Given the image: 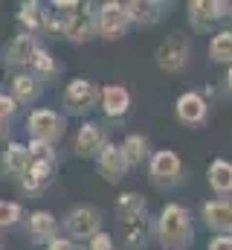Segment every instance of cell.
Instances as JSON below:
<instances>
[{
    "label": "cell",
    "mask_w": 232,
    "mask_h": 250,
    "mask_svg": "<svg viewBox=\"0 0 232 250\" xmlns=\"http://www.w3.org/2000/svg\"><path fill=\"white\" fill-rule=\"evenodd\" d=\"M154 236L163 250H189L194 242L192 212L183 204H166L160 209V218L154 221Z\"/></svg>",
    "instance_id": "1"
},
{
    "label": "cell",
    "mask_w": 232,
    "mask_h": 250,
    "mask_svg": "<svg viewBox=\"0 0 232 250\" xmlns=\"http://www.w3.org/2000/svg\"><path fill=\"white\" fill-rule=\"evenodd\" d=\"M148 175H151V184L154 187L172 189L183 181V160L174 154L172 148H160L148 160Z\"/></svg>",
    "instance_id": "2"
},
{
    "label": "cell",
    "mask_w": 232,
    "mask_h": 250,
    "mask_svg": "<svg viewBox=\"0 0 232 250\" xmlns=\"http://www.w3.org/2000/svg\"><path fill=\"white\" fill-rule=\"evenodd\" d=\"M99 32V9L93 3H81L73 15L64 18V35L73 44H87Z\"/></svg>",
    "instance_id": "3"
},
{
    "label": "cell",
    "mask_w": 232,
    "mask_h": 250,
    "mask_svg": "<svg viewBox=\"0 0 232 250\" xmlns=\"http://www.w3.org/2000/svg\"><path fill=\"white\" fill-rule=\"evenodd\" d=\"M189 56H192V41L183 35V32H172L154 53L157 59V67L166 70V73H180L186 64H189Z\"/></svg>",
    "instance_id": "4"
},
{
    "label": "cell",
    "mask_w": 232,
    "mask_h": 250,
    "mask_svg": "<svg viewBox=\"0 0 232 250\" xmlns=\"http://www.w3.org/2000/svg\"><path fill=\"white\" fill-rule=\"evenodd\" d=\"M96 99H102V90L90 79H73L64 87V108L73 117H81V114L93 111L96 108Z\"/></svg>",
    "instance_id": "5"
},
{
    "label": "cell",
    "mask_w": 232,
    "mask_h": 250,
    "mask_svg": "<svg viewBox=\"0 0 232 250\" xmlns=\"http://www.w3.org/2000/svg\"><path fill=\"white\" fill-rule=\"evenodd\" d=\"M26 128H29V137H32V140L53 146L58 137L64 134V117H61L58 111H53V108H38V111L29 114Z\"/></svg>",
    "instance_id": "6"
},
{
    "label": "cell",
    "mask_w": 232,
    "mask_h": 250,
    "mask_svg": "<svg viewBox=\"0 0 232 250\" xmlns=\"http://www.w3.org/2000/svg\"><path fill=\"white\" fill-rule=\"evenodd\" d=\"M64 227H67V233L73 239H93L96 233H102L99 230L102 227V212L96 207H87V204L73 207L67 212V218H64Z\"/></svg>",
    "instance_id": "7"
},
{
    "label": "cell",
    "mask_w": 232,
    "mask_h": 250,
    "mask_svg": "<svg viewBox=\"0 0 232 250\" xmlns=\"http://www.w3.org/2000/svg\"><path fill=\"white\" fill-rule=\"evenodd\" d=\"M128 26H131V18H128L125 3L108 0V3L99 6V35H102V38L116 41V38H122V35L128 32Z\"/></svg>",
    "instance_id": "8"
},
{
    "label": "cell",
    "mask_w": 232,
    "mask_h": 250,
    "mask_svg": "<svg viewBox=\"0 0 232 250\" xmlns=\"http://www.w3.org/2000/svg\"><path fill=\"white\" fill-rule=\"evenodd\" d=\"M200 218L212 233L232 236V198H209L200 207Z\"/></svg>",
    "instance_id": "9"
},
{
    "label": "cell",
    "mask_w": 232,
    "mask_h": 250,
    "mask_svg": "<svg viewBox=\"0 0 232 250\" xmlns=\"http://www.w3.org/2000/svg\"><path fill=\"white\" fill-rule=\"evenodd\" d=\"M189 23L194 32H212L218 21H224V3L221 0H192L189 6Z\"/></svg>",
    "instance_id": "10"
},
{
    "label": "cell",
    "mask_w": 232,
    "mask_h": 250,
    "mask_svg": "<svg viewBox=\"0 0 232 250\" xmlns=\"http://www.w3.org/2000/svg\"><path fill=\"white\" fill-rule=\"evenodd\" d=\"M174 114H177V120L183 125H203L209 120V102H206L200 93L189 90V93H180V96H177Z\"/></svg>",
    "instance_id": "11"
},
{
    "label": "cell",
    "mask_w": 232,
    "mask_h": 250,
    "mask_svg": "<svg viewBox=\"0 0 232 250\" xmlns=\"http://www.w3.org/2000/svg\"><path fill=\"white\" fill-rule=\"evenodd\" d=\"M96 166H99V175L108 181V184H119L125 175H128V160H125V154H122V146H114V143H108L102 151H99V157H96Z\"/></svg>",
    "instance_id": "12"
},
{
    "label": "cell",
    "mask_w": 232,
    "mask_h": 250,
    "mask_svg": "<svg viewBox=\"0 0 232 250\" xmlns=\"http://www.w3.org/2000/svg\"><path fill=\"white\" fill-rule=\"evenodd\" d=\"M108 146L105 128L99 123H84L76 134V154L78 157H99V151Z\"/></svg>",
    "instance_id": "13"
},
{
    "label": "cell",
    "mask_w": 232,
    "mask_h": 250,
    "mask_svg": "<svg viewBox=\"0 0 232 250\" xmlns=\"http://www.w3.org/2000/svg\"><path fill=\"white\" fill-rule=\"evenodd\" d=\"M125 9H128L131 23H136V26H154V23L163 21V15H166L169 6L160 3V0H131V3H125Z\"/></svg>",
    "instance_id": "14"
},
{
    "label": "cell",
    "mask_w": 232,
    "mask_h": 250,
    "mask_svg": "<svg viewBox=\"0 0 232 250\" xmlns=\"http://www.w3.org/2000/svg\"><path fill=\"white\" fill-rule=\"evenodd\" d=\"M3 172L6 175H18V178H23L26 172H29V166H32V151H29V146H23V143H9L6 146V151H3Z\"/></svg>",
    "instance_id": "15"
},
{
    "label": "cell",
    "mask_w": 232,
    "mask_h": 250,
    "mask_svg": "<svg viewBox=\"0 0 232 250\" xmlns=\"http://www.w3.org/2000/svg\"><path fill=\"white\" fill-rule=\"evenodd\" d=\"M131 108V93L125 84H108L102 87V111L111 117V120H122Z\"/></svg>",
    "instance_id": "16"
},
{
    "label": "cell",
    "mask_w": 232,
    "mask_h": 250,
    "mask_svg": "<svg viewBox=\"0 0 232 250\" xmlns=\"http://www.w3.org/2000/svg\"><path fill=\"white\" fill-rule=\"evenodd\" d=\"M35 50H38L35 35L20 32V35H15V38L6 44V64H15V67H20V64H32Z\"/></svg>",
    "instance_id": "17"
},
{
    "label": "cell",
    "mask_w": 232,
    "mask_h": 250,
    "mask_svg": "<svg viewBox=\"0 0 232 250\" xmlns=\"http://www.w3.org/2000/svg\"><path fill=\"white\" fill-rule=\"evenodd\" d=\"M206 181H209V187L218 198H232V163L224 160V157L212 160L209 172H206Z\"/></svg>",
    "instance_id": "18"
},
{
    "label": "cell",
    "mask_w": 232,
    "mask_h": 250,
    "mask_svg": "<svg viewBox=\"0 0 232 250\" xmlns=\"http://www.w3.org/2000/svg\"><path fill=\"white\" fill-rule=\"evenodd\" d=\"M53 166H56V160H44V157H32V166H29V172L20 178V184L23 189L29 192V195H35V192H41V189L47 187L50 181H53Z\"/></svg>",
    "instance_id": "19"
},
{
    "label": "cell",
    "mask_w": 232,
    "mask_h": 250,
    "mask_svg": "<svg viewBox=\"0 0 232 250\" xmlns=\"http://www.w3.org/2000/svg\"><path fill=\"white\" fill-rule=\"evenodd\" d=\"M41 96V79L35 73H18L12 79V99L15 102H35Z\"/></svg>",
    "instance_id": "20"
},
{
    "label": "cell",
    "mask_w": 232,
    "mask_h": 250,
    "mask_svg": "<svg viewBox=\"0 0 232 250\" xmlns=\"http://www.w3.org/2000/svg\"><path fill=\"white\" fill-rule=\"evenodd\" d=\"M26 227H29V236L35 239V242H53L56 239V218H53V212H47V209H38V212H32L29 215V221H26Z\"/></svg>",
    "instance_id": "21"
},
{
    "label": "cell",
    "mask_w": 232,
    "mask_h": 250,
    "mask_svg": "<svg viewBox=\"0 0 232 250\" xmlns=\"http://www.w3.org/2000/svg\"><path fill=\"white\" fill-rule=\"evenodd\" d=\"M122 154H125L128 166H139L142 160H151L148 137H142V134H128V137L122 140Z\"/></svg>",
    "instance_id": "22"
},
{
    "label": "cell",
    "mask_w": 232,
    "mask_h": 250,
    "mask_svg": "<svg viewBox=\"0 0 232 250\" xmlns=\"http://www.w3.org/2000/svg\"><path fill=\"white\" fill-rule=\"evenodd\" d=\"M116 215H119V221H134V218L148 215V209H145V201L136 192H125L116 201Z\"/></svg>",
    "instance_id": "23"
},
{
    "label": "cell",
    "mask_w": 232,
    "mask_h": 250,
    "mask_svg": "<svg viewBox=\"0 0 232 250\" xmlns=\"http://www.w3.org/2000/svg\"><path fill=\"white\" fill-rule=\"evenodd\" d=\"M209 59L218 64H230L232 67V29H221L212 41H209Z\"/></svg>",
    "instance_id": "24"
},
{
    "label": "cell",
    "mask_w": 232,
    "mask_h": 250,
    "mask_svg": "<svg viewBox=\"0 0 232 250\" xmlns=\"http://www.w3.org/2000/svg\"><path fill=\"white\" fill-rule=\"evenodd\" d=\"M18 21L26 26V32H29V35H35L38 29H44V23H47V12H41V3L29 0V3H23V6H20Z\"/></svg>",
    "instance_id": "25"
},
{
    "label": "cell",
    "mask_w": 232,
    "mask_h": 250,
    "mask_svg": "<svg viewBox=\"0 0 232 250\" xmlns=\"http://www.w3.org/2000/svg\"><path fill=\"white\" fill-rule=\"evenodd\" d=\"M32 70H35V76L38 79H44V76H56L58 73V64H56V59L47 53V50H35V59H32V64H29Z\"/></svg>",
    "instance_id": "26"
},
{
    "label": "cell",
    "mask_w": 232,
    "mask_h": 250,
    "mask_svg": "<svg viewBox=\"0 0 232 250\" xmlns=\"http://www.w3.org/2000/svg\"><path fill=\"white\" fill-rule=\"evenodd\" d=\"M20 204H15V201H0V227H12V224H18L20 221Z\"/></svg>",
    "instance_id": "27"
},
{
    "label": "cell",
    "mask_w": 232,
    "mask_h": 250,
    "mask_svg": "<svg viewBox=\"0 0 232 250\" xmlns=\"http://www.w3.org/2000/svg\"><path fill=\"white\" fill-rule=\"evenodd\" d=\"M15 111H18V102H15L9 93H3V90H0V120H9Z\"/></svg>",
    "instance_id": "28"
},
{
    "label": "cell",
    "mask_w": 232,
    "mask_h": 250,
    "mask_svg": "<svg viewBox=\"0 0 232 250\" xmlns=\"http://www.w3.org/2000/svg\"><path fill=\"white\" fill-rule=\"evenodd\" d=\"M90 250H114V239L108 233H96L90 239Z\"/></svg>",
    "instance_id": "29"
},
{
    "label": "cell",
    "mask_w": 232,
    "mask_h": 250,
    "mask_svg": "<svg viewBox=\"0 0 232 250\" xmlns=\"http://www.w3.org/2000/svg\"><path fill=\"white\" fill-rule=\"evenodd\" d=\"M206 250H232V236H212Z\"/></svg>",
    "instance_id": "30"
},
{
    "label": "cell",
    "mask_w": 232,
    "mask_h": 250,
    "mask_svg": "<svg viewBox=\"0 0 232 250\" xmlns=\"http://www.w3.org/2000/svg\"><path fill=\"white\" fill-rule=\"evenodd\" d=\"M47 250H81L73 239H53L50 245H47Z\"/></svg>",
    "instance_id": "31"
},
{
    "label": "cell",
    "mask_w": 232,
    "mask_h": 250,
    "mask_svg": "<svg viewBox=\"0 0 232 250\" xmlns=\"http://www.w3.org/2000/svg\"><path fill=\"white\" fill-rule=\"evenodd\" d=\"M9 134V120H0V137H6Z\"/></svg>",
    "instance_id": "32"
},
{
    "label": "cell",
    "mask_w": 232,
    "mask_h": 250,
    "mask_svg": "<svg viewBox=\"0 0 232 250\" xmlns=\"http://www.w3.org/2000/svg\"><path fill=\"white\" fill-rule=\"evenodd\" d=\"M224 82H227V90H230V93H232V67H230V70H227V79H224Z\"/></svg>",
    "instance_id": "33"
},
{
    "label": "cell",
    "mask_w": 232,
    "mask_h": 250,
    "mask_svg": "<svg viewBox=\"0 0 232 250\" xmlns=\"http://www.w3.org/2000/svg\"><path fill=\"white\" fill-rule=\"evenodd\" d=\"M0 248H3V245H0Z\"/></svg>",
    "instance_id": "34"
},
{
    "label": "cell",
    "mask_w": 232,
    "mask_h": 250,
    "mask_svg": "<svg viewBox=\"0 0 232 250\" xmlns=\"http://www.w3.org/2000/svg\"><path fill=\"white\" fill-rule=\"evenodd\" d=\"M160 250H163V248H160Z\"/></svg>",
    "instance_id": "35"
}]
</instances>
